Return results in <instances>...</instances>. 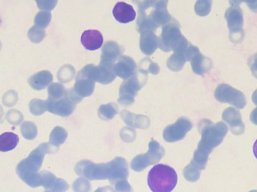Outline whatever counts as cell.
I'll return each instance as SVG.
<instances>
[{
	"label": "cell",
	"instance_id": "6da1fadb",
	"mask_svg": "<svg viewBox=\"0 0 257 192\" xmlns=\"http://www.w3.org/2000/svg\"><path fill=\"white\" fill-rule=\"evenodd\" d=\"M136 3L139 6V32L154 31L161 24H166L171 20L166 9L167 2L145 1Z\"/></svg>",
	"mask_w": 257,
	"mask_h": 192
},
{
	"label": "cell",
	"instance_id": "7a4b0ae2",
	"mask_svg": "<svg viewBox=\"0 0 257 192\" xmlns=\"http://www.w3.org/2000/svg\"><path fill=\"white\" fill-rule=\"evenodd\" d=\"M178 183V175L172 167L165 164L154 166L148 176V185L153 192H171Z\"/></svg>",
	"mask_w": 257,
	"mask_h": 192
},
{
	"label": "cell",
	"instance_id": "3957f363",
	"mask_svg": "<svg viewBox=\"0 0 257 192\" xmlns=\"http://www.w3.org/2000/svg\"><path fill=\"white\" fill-rule=\"evenodd\" d=\"M202 140L198 149L211 152L213 148L220 145L228 132V127L223 122L214 124L208 119H203L199 123Z\"/></svg>",
	"mask_w": 257,
	"mask_h": 192
},
{
	"label": "cell",
	"instance_id": "277c9868",
	"mask_svg": "<svg viewBox=\"0 0 257 192\" xmlns=\"http://www.w3.org/2000/svg\"><path fill=\"white\" fill-rule=\"evenodd\" d=\"M81 101V97L78 96L74 90L66 92L63 98L59 100L48 98L45 101L46 110L54 114L61 116H69L75 108V104Z\"/></svg>",
	"mask_w": 257,
	"mask_h": 192
},
{
	"label": "cell",
	"instance_id": "5b68a950",
	"mask_svg": "<svg viewBox=\"0 0 257 192\" xmlns=\"http://www.w3.org/2000/svg\"><path fill=\"white\" fill-rule=\"evenodd\" d=\"M146 72L139 71L122 84L120 89L119 102L124 105L133 104L138 91L146 82Z\"/></svg>",
	"mask_w": 257,
	"mask_h": 192
},
{
	"label": "cell",
	"instance_id": "8992f818",
	"mask_svg": "<svg viewBox=\"0 0 257 192\" xmlns=\"http://www.w3.org/2000/svg\"><path fill=\"white\" fill-rule=\"evenodd\" d=\"M233 6L229 7L225 14V18L227 21L228 27L230 31V39L233 43H239L244 38V17L241 8L235 5L234 2Z\"/></svg>",
	"mask_w": 257,
	"mask_h": 192
},
{
	"label": "cell",
	"instance_id": "52a82bcc",
	"mask_svg": "<svg viewBox=\"0 0 257 192\" xmlns=\"http://www.w3.org/2000/svg\"><path fill=\"white\" fill-rule=\"evenodd\" d=\"M184 39L178 24L171 23L166 24L163 27L161 36L159 39V48L165 51H175Z\"/></svg>",
	"mask_w": 257,
	"mask_h": 192
},
{
	"label": "cell",
	"instance_id": "ba28073f",
	"mask_svg": "<svg viewBox=\"0 0 257 192\" xmlns=\"http://www.w3.org/2000/svg\"><path fill=\"white\" fill-rule=\"evenodd\" d=\"M214 96L220 102L228 103L238 109L244 108L247 104L244 93L226 84H220L217 87Z\"/></svg>",
	"mask_w": 257,
	"mask_h": 192
},
{
	"label": "cell",
	"instance_id": "9c48e42d",
	"mask_svg": "<svg viewBox=\"0 0 257 192\" xmlns=\"http://www.w3.org/2000/svg\"><path fill=\"white\" fill-rule=\"evenodd\" d=\"M193 124L186 117H181L175 123L166 127L163 132V137L166 141L174 142L184 138L189 131L191 130Z\"/></svg>",
	"mask_w": 257,
	"mask_h": 192
},
{
	"label": "cell",
	"instance_id": "30bf717a",
	"mask_svg": "<svg viewBox=\"0 0 257 192\" xmlns=\"http://www.w3.org/2000/svg\"><path fill=\"white\" fill-rule=\"evenodd\" d=\"M223 120L229 125L232 134L241 135L244 132L245 127L243 123L241 115L237 109L228 107L222 115Z\"/></svg>",
	"mask_w": 257,
	"mask_h": 192
},
{
	"label": "cell",
	"instance_id": "8fae6325",
	"mask_svg": "<svg viewBox=\"0 0 257 192\" xmlns=\"http://www.w3.org/2000/svg\"><path fill=\"white\" fill-rule=\"evenodd\" d=\"M136 64L134 60L130 57H120L117 60V63L114 65V72L115 75L123 78L128 79L136 73Z\"/></svg>",
	"mask_w": 257,
	"mask_h": 192
},
{
	"label": "cell",
	"instance_id": "7c38bea8",
	"mask_svg": "<svg viewBox=\"0 0 257 192\" xmlns=\"http://www.w3.org/2000/svg\"><path fill=\"white\" fill-rule=\"evenodd\" d=\"M113 15L118 22L127 24L136 19V12L131 5L124 2H119L114 6Z\"/></svg>",
	"mask_w": 257,
	"mask_h": 192
},
{
	"label": "cell",
	"instance_id": "4fadbf2b",
	"mask_svg": "<svg viewBox=\"0 0 257 192\" xmlns=\"http://www.w3.org/2000/svg\"><path fill=\"white\" fill-rule=\"evenodd\" d=\"M192 69H193L194 73L197 75H202L207 73L211 70L212 68V62L208 57H204L200 52L198 48H196L191 59Z\"/></svg>",
	"mask_w": 257,
	"mask_h": 192
},
{
	"label": "cell",
	"instance_id": "5bb4252c",
	"mask_svg": "<svg viewBox=\"0 0 257 192\" xmlns=\"http://www.w3.org/2000/svg\"><path fill=\"white\" fill-rule=\"evenodd\" d=\"M83 46L89 51H96L102 47L103 44V37L98 30H86L83 33L81 38Z\"/></svg>",
	"mask_w": 257,
	"mask_h": 192
},
{
	"label": "cell",
	"instance_id": "9a60e30c",
	"mask_svg": "<svg viewBox=\"0 0 257 192\" xmlns=\"http://www.w3.org/2000/svg\"><path fill=\"white\" fill-rule=\"evenodd\" d=\"M159 47V39L152 31L142 33L140 39V48L146 55H151Z\"/></svg>",
	"mask_w": 257,
	"mask_h": 192
},
{
	"label": "cell",
	"instance_id": "2e32d148",
	"mask_svg": "<svg viewBox=\"0 0 257 192\" xmlns=\"http://www.w3.org/2000/svg\"><path fill=\"white\" fill-rule=\"evenodd\" d=\"M53 81V75L48 71H42L30 77L28 82L36 90H42L48 87Z\"/></svg>",
	"mask_w": 257,
	"mask_h": 192
},
{
	"label": "cell",
	"instance_id": "e0dca14e",
	"mask_svg": "<svg viewBox=\"0 0 257 192\" xmlns=\"http://www.w3.org/2000/svg\"><path fill=\"white\" fill-rule=\"evenodd\" d=\"M94 87V81L78 75L76 84L74 87V91L79 97L90 96L93 93Z\"/></svg>",
	"mask_w": 257,
	"mask_h": 192
},
{
	"label": "cell",
	"instance_id": "ac0fdd59",
	"mask_svg": "<svg viewBox=\"0 0 257 192\" xmlns=\"http://www.w3.org/2000/svg\"><path fill=\"white\" fill-rule=\"evenodd\" d=\"M121 52V49L117 44L114 42H108V43L105 44L102 50L101 61L114 63Z\"/></svg>",
	"mask_w": 257,
	"mask_h": 192
},
{
	"label": "cell",
	"instance_id": "d6986e66",
	"mask_svg": "<svg viewBox=\"0 0 257 192\" xmlns=\"http://www.w3.org/2000/svg\"><path fill=\"white\" fill-rule=\"evenodd\" d=\"M19 143V137L12 132L3 133L0 135V152L13 150Z\"/></svg>",
	"mask_w": 257,
	"mask_h": 192
},
{
	"label": "cell",
	"instance_id": "ffe728a7",
	"mask_svg": "<svg viewBox=\"0 0 257 192\" xmlns=\"http://www.w3.org/2000/svg\"><path fill=\"white\" fill-rule=\"evenodd\" d=\"M118 111V107L114 103L106 104V105L101 106L99 110V115L102 119H112L116 113Z\"/></svg>",
	"mask_w": 257,
	"mask_h": 192
},
{
	"label": "cell",
	"instance_id": "44dd1931",
	"mask_svg": "<svg viewBox=\"0 0 257 192\" xmlns=\"http://www.w3.org/2000/svg\"><path fill=\"white\" fill-rule=\"evenodd\" d=\"M66 91L64 87L60 84H53L48 88L49 98L54 100H59L63 98L66 95Z\"/></svg>",
	"mask_w": 257,
	"mask_h": 192
},
{
	"label": "cell",
	"instance_id": "7402d4cb",
	"mask_svg": "<svg viewBox=\"0 0 257 192\" xmlns=\"http://www.w3.org/2000/svg\"><path fill=\"white\" fill-rule=\"evenodd\" d=\"M51 20V14L48 12H40L35 18V26L39 28H46Z\"/></svg>",
	"mask_w": 257,
	"mask_h": 192
},
{
	"label": "cell",
	"instance_id": "603a6c76",
	"mask_svg": "<svg viewBox=\"0 0 257 192\" xmlns=\"http://www.w3.org/2000/svg\"><path fill=\"white\" fill-rule=\"evenodd\" d=\"M21 133L27 139H33L37 134L36 125L32 122H24L21 125Z\"/></svg>",
	"mask_w": 257,
	"mask_h": 192
},
{
	"label": "cell",
	"instance_id": "cb8c5ba5",
	"mask_svg": "<svg viewBox=\"0 0 257 192\" xmlns=\"http://www.w3.org/2000/svg\"><path fill=\"white\" fill-rule=\"evenodd\" d=\"M45 36V30L43 29L39 28V27H36V26L32 27L28 32L29 39L33 43H39V42H42Z\"/></svg>",
	"mask_w": 257,
	"mask_h": 192
},
{
	"label": "cell",
	"instance_id": "d4e9b609",
	"mask_svg": "<svg viewBox=\"0 0 257 192\" xmlns=\"http://www.w3.org/2000/svg\"><path fill=\"white\" fill-rule=\"evenodd\" d=\"M30 110L33 115L39 116L45 113L46 110V106H45V101L39 99L32 100L30 103Z\"/></svg>",
	"mask_w": 257,
	"mask_h": 192
},
{
	"label": "cell",
	"instance_id": "484cf974",
	"mask_svg": "<svg viewBox=\"0 0 257 192\" xmlns=\"http://www.w3.org/2000/svg\"><path fill=\"white\" fill-rule=\"evenodd\" d=\"M211 1H198L195 6V11L199 16H205L211 12Z\"/></svg>",
	"mask_w": 257,
	"mask_h": 192
},
{
	"label": "cell",
	"instance_id": "4316f807",
	"mask_svg": "<svg viewBox=\"0 0 257 192\" xmlns=\"http://www.w3.org/2000/svg\"><path fill=\"white\" fill-rule=\"evenodd\" d=\"M38 6L40 9H45V10H51L55 7L57 4V1H37Z\"/></svg>",
	"mask_w": 257,
	"mask_h": 192
},
{
	"label": "cell",
	"instance_id": "83f0119b",
	"mask_svg": "<svg viewBox=\"0 0 257 192\" xmlns=\"http://www.w3.org/2000/svg\"><path fill=\"white\" fill-rule=\"evenodd\" d=\"M248 66L253 76L257 78V53L249 59Z\"/></svg>",
	"mask_w": 257,
	"mask_h": 192
},
{
	"label": "cell",
	"instance_id": "f1b7e54d",
	"mask_svg": "<svg viewBox=\"0 0 257 192\" xmlns=\"http://www.w3.org/2000/svg\"><path fill=\"white\" fill-rule=\"evenodd\" d=\"M250 119L252 123L257 125V107L250 113Z\"/></svg>",
	"mask_w": 257,
	"mask_h": 192
},
{
	"label": "cell",
	"instance_id": "f546056e",
	"mask_svg": "<svg viewBox=\"0 0 257 192\" xmlns=\"http://www.w3.org/2000/svg\"><path fill=\"white\" fill-rule=\"evenodd\" d=\"M247 4L248 5L250 9L253 12H257V2H247Z\"/></svg>",
	"mask_w": 257,
	"mask_h": 192
},
{
	"label": "cell",
	"instance_id": "4dcf8cb0",
	"mask_svg": "<svg viewBox=\"0 0 257 192\" xmlns=\"http://www.w3.org/2000/svg\"><path fill=\"white\" fill-rule=\"evenodd\" d=\"M252 100H253V102L257 105V90H255L254 93H253Z\"/></svg>",
	"mask_w": 257,
	"mask_h": 192
},
{
	"label": "cell",
	"instance_id": "1f68e13d",
	"mask_svg": "<svg viewBox=\"0 0 257 192\" xmlns=\"http://www.w3.org/2000/svg\"><path fill=\"white\" fill-rule=\"evenodd\" d=\"M253 154H254L255 157H256L257 159V140L255 142L254 144H253Z\"/></svg>",
	"mask_w": 257,
	"mask_h": 192
},
{
	"label": "cell",
	"instance_id": "d6a6232c",
	"mask_svg": "<svg viewBox=\"0 0 257 192\" xmlns=\"http://www.w3.org/2000/svg\"><path fill=\"white\" fill-rule=\"evenodd\" d=\"M250 192H257V191H250Z\"/></svg>",
	"mask_w": 257,
	"mask_h": 192
},
{
	"label": "cell",
	"instance_id": "836d02e7",
	"mask_svg": "<svg viewBox=\"0 0 257 192\" xmlns=\"http://www.w3.org/2000/svg\"><path fill=\"white\" fill-rule=\"evenodd\" d=\"M0 24H1V18H0Z\"/></svg>",
	"mask_w": 257,
	"mask_h": 192
}]
</instances>
